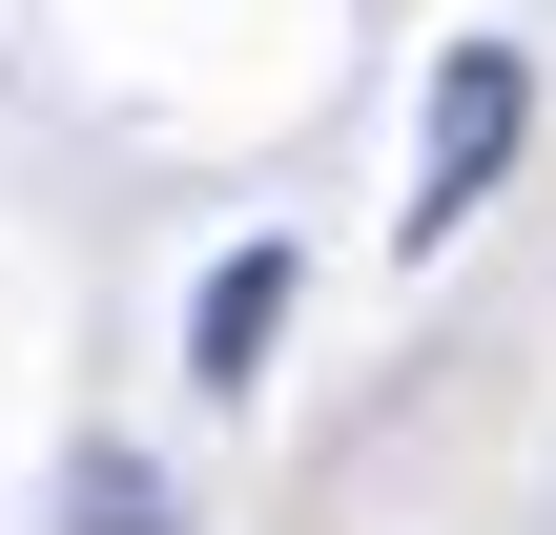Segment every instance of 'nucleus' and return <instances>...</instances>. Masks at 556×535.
<instances>
[{
  "mask_svg": "<svg viewBox=\"0 0 556 535\" xmlns=\"http://www.w3.org/2000/svg\"><path fill=\"white\" fill-rule=\"evenodd\" d=\"M516 124H536V62H516V41H454V62H433V144H413V206H392V227H413V247H454V227L495 206Z\"/></svg>",
  "mask_w": 556,
  "mask_h": 535,
  "instance_id": "1",
  "label": "nucleus"
},
{
  "mask_svg": "<svg viewBox=\"0 0 556 535\" xmlns=\"http://www.w3.org/2000/svg\"><path fill=\"white\" fill-rule=\"evenodd\" d=\"M268 330H289V247H227V268H206V309H186V371H206V392H248V371H268Z\"/></svg>",
  "mask_w": 556,
  "mask_h": 535,
  "instance_id": "2",
  "label": "nucleus"
},
{
  "mask_svg": "<svg viewBox=\"0 0 556 535\" xmlns=\"http://www.w3.org/2000/svg\"><path fill=\"white\" fill-rule=\"evenodd\" d=\"M62 535H165V474H144V454H83V474H62Z\"/></svg>",
  "mask_w": 556,
  "mask_h": 535,
  "instance_id": "3",
  "label": "nucleus"
}]
</instances>
